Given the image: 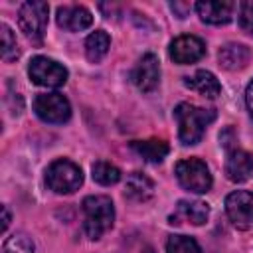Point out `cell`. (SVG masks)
Wrapping results in <instances>:
<instances>
[{"label":"cell","instance_id":"obj_8","mask_svg":"<svg viewBox=\"0 0 253 253\" xmlns=\"http://www.w3.org/2000/svg\"><path fill=\"white\" fill-rule=\"evenodd\" d=\"M225 213L237 229L253 227V192L235 190L225 198Z\"/></svg>","mask_w":253,"mask_h":253},{"label":"cell","instance_id":"obj_13","mask_svg":"<svg viewBox=\"0 0 253 253\" xmlns=\"http://www.w3.org/2000/svg\"><path fill=\"white\" fill-rule=\"evenodd\" d=\"M194 8H196L202 22L211 24V26H221V24L231 22L235 4L233 2H221V0H217V2L206 0V2H198Z\"/></svg>","mask_w":253,"mask_h":253},{"label":"cell","instance_id":"obj_15","mask_svg":"<svg viewBox=\"0 0 253 253\" xmlns=\"http://www.w3.org/2000/svg\"><path fill=\"white\" fill-rule=\"evenodd\" d=\"M251 49L245 45V43H237V42H229L225 45L219 47L217 51V59H219V65L227 71H237V69H243L249 61H251Z\"/></svg>","mask_w":253,"mask_h":253},{"label":"cell","instance_id":"obj_4","mask_svg":"<svg viewBox=\"0 0 253 253\" xmlns=\"http://www.w3.org/2000/svg\"><path fill=\"white\" fill-rule=\"evenodd\" d=\"M174 174H176V180L180 182V186L194 194H206V192H210V188L213 184L208 164L200 158H184V160L176 162Z\"/></svg>","mask_w":253,"mask_h":253},{"label":"cell","instance_id":"obj_16","mask_svg":"<svg viewBox=\"0 0 253 253\" xmlns=\"http://www.w3.org/2000/svg\"><path fill=\"white\" fill-rule=\"evenodd\" d=\"M184 85L204 97H217L221 93V85L217 81V77L211 73V71H206V69H198L194 75L190 77H184Z\"/></svg>","mask_w":253,"mask_h":253},{"label":"cell","instance_id":"obj_19","mask_svg":"<svg viewBox=\"0 0 253 253\" xmlns=\"http://www.w3.org/2000/svg\"><path fill=\"white\" fill-rule=\"evenodd\" d=\"M109 47H111V38H109V34L103 32V30H95V32L89 34V38L85 40V55H87V59L93 61V63L101 61V59L107 55Z\"/></svg>","mask_w":253,"mask_h":253},{"label":"cell","instance_id":"obj_18","mask_svg":"<svg viewBox=\"0 0 253 253\" xmlns=\"http://www.w3.org/2000/svg\"><path fill=\"white\" fill-rule=\"evenodd\" d=\"M130 148H132L136 154H140L146 162H154V164L162 162V160L168 156V152H170L168 142H166V140H162V138L132 140V142H130Z\"/></svg>","mask_w":253,"mask_h":253},{"label":"cell","instance_id":"obj_2","mask_svg":"<svg viewBox=\"0 0 253 253\" xmlns=\"http://www.w3.org/2000/svg\"><path fill=\"white\" fill-rule=\"evenodd\" d=\"M83 231L89 239L103 237L115 223V206L109 196H87L83 200Z\"/></svg>","mask_w":253,"mask_h":253},{"label":"cell","instance_id":"obj_20","mask_svg":"<svg viewBox=\"0 0 253 253\" xmlns=\"http://www.w3.org/2000/svg\"><path fill=\"white\" fill-rule=\"evenodd\" d=\"M91 172H93V180L97 184H101V186H113V184H117L121 180V170L115 164L105 162V160L95 162Z\"/></svg>","mask_w":253,"mask_h":253},{"label":"cell","instance_id":"obj_6","mask_svg":"<svg viewBox=\"0 0 253 253\" xmlns=\"http://www.w3.org/2000/svg\"><path fill=\"white\" fill-rule=\"evenodd\" d=\"M28 75L30 79L36 83V85H42V87H49V89H57L61 85H65L69 73L67 69L57 63L55 59L51 57H45V55H36L30 65H28Z\"/></svg>","mask_w":253,"mask_h":253},{"label":"cell","instance_id":"obj_1","mask_svg":"<svg viewBox=\"0 0 253 253\" xmlns=\"http://www.w3.org/2000/svg\"><path fill=\"white\" fill-rule=\"evenodd\" d=\"M174 117L178 121V138L182 144L192 146L204 138V132L210 123L215 119L213 109H202L190 103H180L174 109Z\"/></svg>","mask_w":253,"mask_h":253},{"label":"cell","instance_id":"obj_26","mask_svg":"<svg viewBox=\"0 0 253 253\" xmlns=\"http://www.w3.org/2000/svg\"><path fill=\"white\" fill-rule=\"evenodd\" d=\"M245 103H247V109L253 117V81L247 85V91H245Z\"/></svg>","mask_w":253,"mask_h":253},{"label":"cell","instance_id":"obj_23","mask_svg":"<svg viewBox=\"0 0 253 253\" xmlns=\"http://www.w3.org/2000/svg\"><path fill=\"white\" fill-rule=\"evenodd\" d=\"M2 253H34V241L26 233H14L4 241Z\"/></svg>","mask_w":253,"mask_h":253},{"label":"cell","instance_id":"obj_7","mask_svg":"<svg viewBox=\"0 0 253 253\" xmlns=\"http://www.w3.org/2000/svg\"><path fill=\"white\" fill-rule=\"evenodd\" d=\"M34 111L43 123H51V125H63L71 117V105L67 97H63L57 91L40 93L34 99Z\"/></svg>","mask_w":253,"mask_h":253},{"label":"cell","instance_id":"obj_21","mask_svg":"<svg viewBox=\"0 0 253 253\" xmlns=\"http://www.w3.org/2000/svg\"><path fill=\"white\" fill-rule=\"evenodd\" d=\"M166 253H202V247L194 237L170 235L166 241Z\"/></svg>","mask_w":253,"mask_h":253},{"label":"cell","instance_id":"obj_22","mask_svg":"<svg viewBox=\"0 0 253 253\" xmlns=\"http://www.w3.org/2000/svg\"><path fill=\"white\" fill-rule=\"evenodd\" d=\"M0 36H2V59L4 61H14L20 55V47H18V40L14 36V32L10 30L8 24H0Z\"/></svg>","mask_w":253,"mask_h":253},{"label":"cell","instance_id":"obj_11","mask_svg":"<svg viewBox=\"0 0 253 253\" xmlns=\"http://www.w3.org/2000/svg\"><path fill=\"white\" fill-rule=\"evenodd\" d=\"M253 174V154L243 148H229L225 158V176L227 180L239 184L249 180Z\"/></svg>","mask_w":253,"mask_h":253},{"label":"cell","instance_id":"obj_12","mask_svg":"<svg viewBox=\"0 0 253 253\" xmlns=\"http://www.w3.org/2000/svg\"><path fill=\"white\" fill-rule=\"evenodd\" d=\"M210 217V206L206 202H190V200H180L174 208V213L170 215V223L178 225V223H192V225H202L206 223Z\"/></svg>","mask_w":253,"mask_h":253},{"label":"cell","instance_id":"obj_9","mask_svg":"<svg viewBox=\"0 0 253 253\" xmlns=\"http://www.w3.org/2000/svg\"><path fill=\"white\" fill-rule=\"evenodd\" d=\"M170 59L180 65L196 63L206 55V43L198 36H180L170 43Z\"/></svg>","mask_w":253,"mask_h":253},{"label":"cell","instance_id":"obj_10","mask_svg":"<svg viewBox=\"0 0 253 253\" xmlns=\"http://www.w3.org/2000/svg\"><path fill=\"white\" fill-rule=\"evenodd\" d=\"M132 83L138 87L142 93H150L158 87L160 81V61L154 53H144L136 67L132 69Z\"/></svg>","mask_w":253,"mask_h":253},{"label":"cell","instance_id":"obj_27","mask_svg":"<svg viewBox=\"0 0 253 253\" xmlns=\"http://www.w3.org/2000/svg\"><path fill=\"white\" fill-rule=\"evenodd\" d=\"M2 213H4V219H2V231H6L8 225H10V211H8V206H2Z\"/></svg>","mask_w":253,"mask_h":253},{"label":"cell","instance_id":"obj_5","mask_svg":"<svg viewBox=\"0 0 253 253\" xmlns=\"http://www.w3.org/2000/svg\"><path fill=\"white\" fill-rule=\"evenodd\" d=\"M47 16H49V6L45 2L40 0L24 2L18 10V26L28 40L40 43L45 36Z\"/></svg>","mask_w":253,"mask_h":253},{"label":"cell","instance_id":"obj_28","mask_svg":"<svg viewBox=\"0 0 253 253\" xmlns=\"http://www.w3.org/2000/svg\"><path fill=\"white\" fill-rule=\"evenodd\" d=\"M142 253H156V251H154L152 247H144V249H142Z\"/></svg>","mask_w":253,"mask_h":253},{"label":"cell","instance_id":"obj_25","mask_svg":"<svg viewBox=\"0 0 253 253\" xmlns=\"http://www.w3.org/2000/svg\"><path fill=\"white\" fill-rule=\"evenodd\" d=\"M170 8H172V12H174L178 18H186V16L190 14V10H192V4H184V2H172V4H170Z\"/></svg>","mask_w":253,"mask_h":253},{"label":"cell","instance_id":"obj_3","mask_svg":"<svg viewBox=\"0 0 253 253\" xmlns=\"http://www.w3.org/2000/svg\"><path fill=\"white\" fill-rule=\"evenodd\" d=\"M45 184L55 194H73L83 184V172L75 162L57 158L45 170Z\"/></svg>","mask_w":253,"mask_h":253},{"label":"cell","instance_id":"obj_14","mask_svg":"<svg viewBox=\"0 0 253 253\" xmlns=\"http://www.w3.org/2000/svg\"><path fill=\"white\" fill-rule=\"evenodd\" d=\"M55 20L57 26L67 32H81L93 24V16L85 6H59Z\"/></svg>","mask_w":253,"mask_h":253},{"label":"cell","instance_id":"obj_24","mask_svg":"<svg viewBox=\"0 0 253 253\" xmlns=\"http://www.w3.org/2000/svg\"><path fill=\"white\" fill-rule=\"evenodd\" d=\"M237 20H239L241 30L247 32L249 36H253V2H241L239 4Z\"/></svg>","mask_w":253,"mask_h":253},{"label":"cell","instance_id":"obj_17","mask_svg":"<svg viewBox=\"0 0 253 253\" xmlns=\"http://www.w3.org/2000/svg\"><path fill=\"white\" fill-rule=\"evenodd\" d=\"M154 196V182L140 174V172H132L126 176V184H125V198L132 200V202H146Z\"/></svg>","mask_w":253,"mask_h":253}]
</instances>
